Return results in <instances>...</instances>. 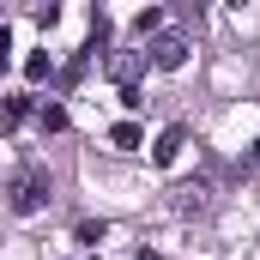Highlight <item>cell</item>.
I'll list each match as a JSON object with an SVG mask.
<instances>
[{
    "label": "cell",
    "instance_id": "6da1fadb",
    "mask_svg": "<svg viewBox=\"0 0 260 260\" xmlns=\"http://www.w3.org/2000/svg\"><path fill=\"white\" fill-rule=\"evenodd\" d=\"M49 200H55V176H49V164H24V170H12V182H6V206H12L18 218L43 212Z\"/></svg>",
    "mask_w": 260,
    "mask_h": 260
},
{
    "label": "cell",
    "instance_id": "7a4b0ae2",
    "mask_svg": "<svg viewBox=\"0 0 260 260\" xmlns=\"http://www.w3.org/2000/svg\"><path fill=\"white\" fill-rule=\"evenodd\" d=\"M188 55H194V43H188L182 30H157V37L145 43V61L157 67V73H182V67H188Z\"/></svg>",
    "mask_w": 260,
    "mask_h": 260
},
{
    "label": "cell",
    "instance_id": "3957f363",
    "mask_svg": "<svg viewBox=\"0 0 260 260\" xmlns=\"http://www.w3.org/2000/svg\"><path fill=\"white\" fill-rule=\"evenodd\" d=\"M139 73H145V49H115L109 55V79H121V91H127Z\"/></svg>",
    "mask_w": 260,
    "mask_h": 260
},
{
    "label": "cell",
    "instance_id": "277c9868",
    "mask_svg": "<svg viewBox=\"0 0 260 260\" xmlns=\"http://www.w3.org/2000/svg\"><path fill=\"white\" fill-rule=\"evenodd\" d=\"M212 206V182H182L176 188V212H206Z\"/></svg>",
    "mask_w": 260,
    "mask_h": 260
},
{
    "label": "cell",
    "instance_id": "5b68a950",
    "mask_svg": "<svg viewBox=\"0 0 260 260\" xmlns=\"http://www.w3.org/2000/svg\"><path fill=\"white\" fill-rule=\"evenodd\" d=\"M182 145H188V127H164V139H157V164H176Z\"/></svg>",
    "mask_w": 260,
    "mask_h": 260
},
{
    "label": "cell",
    "instance_id": "8992f818",
    "mask_svg": "<svg viewBox=\"0 0 260 260\" xmlns=\"http://www.w3.org/2000/svg\"><path fill=\"white\" fill-rule=\"evenodd\" d=\"M109 145H115V151H139V127H133V121H115V127H109Z\"/></svg>",
    "mask_w": 260,
    "mask_h": 260
},
{
    "label": "cell",
    "instance_id": "52a82bcc",
    "mask_svg": "<svg viewBox=\"0 0 260 260\" xmlns=\"http://www.w3.org/2000/svg\"><path fill=\"white\" fill-rule=\"evenodd\" d=\"M30 115V97H6L0 103V127H12V121H24Z\"/></svg>",
    "mask_w": 260,
    "mask_h": 260
},
{
    "label": "cell",
    "instance_id": "ba28073f",
    "mask_svg": "<svg viewBox=\"0 0 260 260\" xmlns=\"http://www.w3.org/2000/svg\"><path fill=\"white\" fill-rule=\"evenodd\" d=\"M37 121H43L49 133H61V127H67V109H61V103H43V115H37Z\"/></svg>",
    "mask_w": 260,
    "mask_h": 260
},
{
    "label": "cell",
    "instance_id": "9c48e42d",
    "mask_svg": "<svg viewBox=\"0 0 260 260\" xmlns=\"http://www.w3.org/2000/svg\"><path fill=\"white\" fill-rule=\"evenodd\" d=\"M248 170H260V145H254V157H248Z\"/></svg>",
    "mask_w": 260,
    "mask_h": 260
},
{
    "label": "cell",
    "instance_id": "30bf717a",
    "mask_svg": "<svg viewBox=\"0 0 260 260\" xmlns=\"http://www.w3.org/2000/svg\"><path fill=\"white\" fill-rule=\"evenodd\" d=\"M133 260H164V254H151V248H145V254H133Z\"/></svg>",
    "mask_w": 260,
    "mask_h": 260
}]
</instances>
